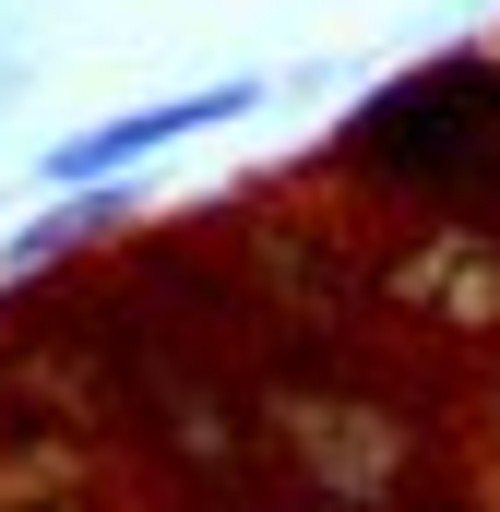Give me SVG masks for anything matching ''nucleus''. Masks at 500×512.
<instances>
[{"instance_id":"obj_1","label":"nucleus","mask_w":500,"mask_h":512,"mask_svg":"<svg viewBox=\"0 0 500 512\" xmlns=\"http://www.w3.org/2000/svg\"><path fill=\"white\" fill-rule=\"evenodd\" d=\"M346 179L405 203V227H500V60H429L381 84L334 143Z\"/></svg>"},{"instance_id":"obj_2","label":"nucleus","mask_w":500,"mask_h":512,"mask_svg":"<svg viewBox=\"0 0 500 512\" xmlns=\"http://www.w3.org/2000/svg\"><path fill=\"white\" fill-rule=\"evenodd\" d=\"M370 298L417 334L500 346V227H393L370 251Z\"/></svg>"},{"instance_id":"obj_3","label":"nucleus","mask_w":500,"mask_h":512,"mask_svg":"<svg viewBox=\"0 0 500 512\" xmlns=\"http://www.w3.org/2000/svg\"><path fill=\"white\" fill-rule=\"evenodd\" d=\"M250 96H262V84H203V96H167V108L96 120V131H72V143H48V179H60V191H96V179H120V167H143V155H167L179 131L250 120Z\"/></svg>"}]
</instances>
